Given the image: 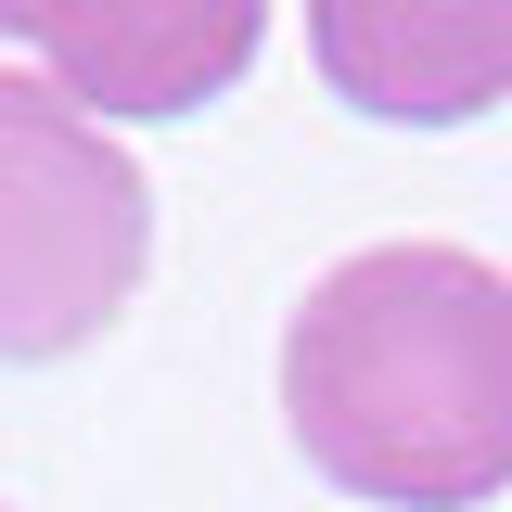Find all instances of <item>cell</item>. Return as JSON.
Wrapping results in <instances>:
<instances>
[{
    "label": "cell",
    "instance_id": "1",
    "mask_svg": "<svg viewBox=\"0 0 512 512\" xmlns=\"http://www.w3.org/2000/svg\"><path fill=\"white\" fill-rule=\"evenodd\" d=\"M282 423L346 500L474 512L512 487V269L461 244L333 256L282 320Z\"/></svg>",
    "mask_w": 512,
    "mask_h": 512
},
{
    "label": "cell",
    "instance_id": "2",
    "mask_svg": "<svg viewBox=\"0 0 512 512\" xmlns=\"http://www.w3.org/2000/svg\"><path fill=\"white\" fill-rule=\"evenodd\" d=\"M154 269V192L52 77H0V359H77Z\"/></svg>",
    "mask_w": 512,
    "mask_h": 512
},
{
    "label": "cell",
    "instance_id": "3",
    "mask_svg": "<svg viewBox=\"0 0 512 512\" xmlns=\"http://www.w3.org/2000/svg\"><path fill=\"white\" fill-rule=\"evenodd\" d=\"M77 116H205L269 39V0H0Z\"/></svg>",
    "mask_w": 512,
    "mask_h": 512
},
{
    "label": "cell",
    "instance_id": "4",
    "mask_svg": "<svg viewBox=\"0 0 512 512\" xmlns=\"http://www.w3.org/2000/svg\"><path fill=\"white\" fill-rule=\"evenodd\" d=\"M308 52L384 128H474L512 103V0H308Z\"/></svg>",
    "mask_w": 512,
    "mask_h": 512
}]
</instances>
